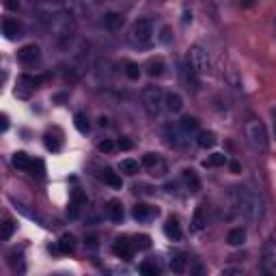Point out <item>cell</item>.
<instances>
[{"label": "cell", "mask_w": 276, "mask_h": 276, "mask_svg": "<svg viewBox=\"0 0 276 276\" xmlns=\"http://www.w3.org/2000/svg\"><path fill=\"white\" fill-rule=\"evenodd\" d=\"M97 149L101 151V153H112V151H115L117 149V145H115V142H112V140H101V142H97Z\"/></svg>", "instance_id": "cell-35"}, {"label": "cell", "mask_w": 276, "mask_h": 276, "mask_svg": "<svg viewBox=\"0 0 276 276\" xmlns=\"http://www.w3.org/2000/svg\"><path fill=\"white\" fill-rule=\"evenodd\" d=\"M142 106H145L147 110V115L149 117H158L160 115V110H162V104H164V93H162V89L160 87H145L142 89Z\"/></svg>", "instance_id": "cell-3"}, {"label": "cell", "mask_w": 276, "mask_h": 276, "mask_svg": "<svg viewBox=\"0 0 276 276\" xmlns=\"http://www.w3.org/2000/svg\"><path fill=\"white\" fill-rule=\"evenodd\" d=\"M145 71H147V76H151V78L162 76V71H164V60L162 58H149L147 65H145Z\"/></svg>", "instance_id": "cell-19"}, {"label": "cell", "mask_w": 276, "mask_h": 276, "mask_svg": "<svg viewBox=\"0 0 276 276\" xmlns=\"http://www.w3.org/2000/svg\"><path fill=\"white\" fill-rule=\"evenodd\" d=\"M74 125H76V130H78V132H82V134H87V132H89V119L82 115V112H78V115L74 117Z\"/></svg>", "instance_id": "cell-28"}, {"label": "cell", "mask_w": 276, "mask_h": 276, "mask_svg": "<svg viewBox=\"0 0 276 276\" xmlns=\"http://www.w3.org/2000/svg\"><path fill=\"white\" fill-rule=\"evenodd\" d=\"M244 134H246V140L248 145L254 149V151H268V134H265V128L261 121L257 119H248L246 125H244Z\"/></svg>", "instance_id": "cell-2"}, {"label": "cell", "mask_w": 276, "mask_h": 276, "mask_svg": "<svg viewBox=\"0 0 276 276\" xmlns=\"http://www.w3.org/2000/svg\"><path fill=\"white\" fill-rule=\"evenodd\" d=\"M261 268H263L265 274L276 276V240H268V242L263 244Z\"/></svg>", "instance_id": "cell-5"}, {"label": "cell", "mask_w": 276, "mask_h": 276, "mask_svg": "<svg viewBox=\"0 0 276 276\" xmlns=\"http://www.w3.org/2000/svg\"><path fill=\"white\" fill-rule=\"evenodd\" d=\"M132 248H134V242H130L128 238H119V240H115V244H112V252L121 259H130Z\"/></svg>", "instance_id": "cell-10"}, {"label": "cell", "mask_w": 276, "mask_h": 276, "mask_svg": "<svg viewBox=\"0 0 276 276\" xmlns=\"http://www.w3.org/2000/svg\"><path fill=\"white\" fill-rule=\"evenodd\" d=\"M87 246L89 248H97V238H87Z\"/></svg>", "instance_id": "cell-39"}, {"label": "cell", "mask_w": 276, "mask_h": 276, "mask_svg": "<svg viewBox=\"0 0 276 276\" xmlns=\"http://www.w3.org/2000/svg\"><path fill=\"white\" fill-rule=\"evenodd\" d=\"M3 35L7 37V39H17V37H22V24L17 22V19H13V17H5L3 19Z\"/></svg>", "instance_id": "cell-9"}, {"label": "cell", "mask_w": 276, "mask_h": 276, "mask_svg": "<svg viewBox=\"0 0 276 276\" xmlns=\"http://www.w3.org/2000/svg\"><path fill=\"white\" fill-rule=\"evenodd\" d=\"M132 216L138 222H151L160 216V209L153 205H147V203H138V205H134V209H132Z\"/></svg>", "instance_id": "cell-7"}, {"label": "cell", "mask_w": 276, "mask_h": 276, "mask_svg": "<svg viewBox=\"0 0 276 276\" xmlns=\"http://www.w3.org/2000/svg\"><path fill=\"white\" fill-rule=\"evenodd\" d=\"M177 125H179V130L183 132L186 136H194V134H199V121L194 119V117H183V119H179L177 121Z\"/></svg>", "instance_id": "cell-14"}, {"label": "cell", "mask_w": 276, "mask_h": 276, "mask_svg": "<svg viewBox=\"0 0 276 276\" xmlns=\"http://www.w3.org/2000/svg\"><path fill=\"white\" fill-rule=\"evenodd\" d=\"M229 166H231V171H233V173H240V164H238V162H231Z\"/></svg>", "instance_id": "cell-41"}, {"label": "cell", "mask_w": 276, "mask_h": 276, "mask_svg": "<svg viewBox=\"0 0 276 276\" xmlns=\"http://www.w3.org/2000/svg\"><path fill=\"white\" fill-rule=\"evenodd\" d=\"M7 7L9 9H17V3H13V0H7Z\"/></svg>", "instance_id": "cell-42"}, {"label": "cell", "mask_w": 276, "mask_h": 276, "mask_svg": "<svg viewBox=\"0 0 276 276\" xmlns=\"http://www.w3.org/2000/svg\"><path fill=\"white\" fill-rule=\"evenodd\" d=\"M171 270L175 272V274H181V272H186V257H175L171 261Z\"/></svg>", "instance_id": "cell-31"}, {"label": "cell", "mask_w": 276, "mask_h": 276, "mask_svg": "<svg viewBox=\"0 0 276 276\" xmlns=\"http://www.w3.org/2000/svg\"><path fill=\"white\" fill-rule=\"evenodd\" d=\"M164 235H166L168 240H173V242H179V240L183 238L177 218H168V220H166V224H164Z\"/></svg>", "instance_id": "cell-13"}, {"label": "cell", "mask_w": 276, "mask_h": 276, "mask_svg": "<svg viewBox=\"0 0 276 276\" xmlns=\"http://www.w3.org/2000/svg\"><path fill=\"white\" fill-rule=\"evenodd\" d=\"M104 181L108 183L110 188H115V190H119L121 186H123V181H121V175H119V173H112L110 168L104 171Z\"/></svg>", "instance_id": "cell-24"}, {"label": "cell", "mask_w": 276, "mask_h": 276, "mask_svg": "<svg viewBox=\"0 0 276 276\" xmlns=\"http://www.w3.org/2000/svg\"><path fill=\"white\" fill-rule=\"evenodd\" d=\"M123 22H125V19H123V15H121V13L110 11V13L104 15V26H106L108 30H121Z\"/></svg>", "instance_id": "cell-18"}, {"label": "cell", "mask_w": 276, "mask_h": 276, "mask_svg": "<svg viewBox=\"0 0 276 276\" xmlns=\"http://www.w3.org/2000/svg\"><path fill=\"white\" fill-rule=\"evenodd\" d=\"M233 199H235V205L240 207V211L252 222H259L265 214V203L261 199V194L257 190H252L248 186H240V188H233Z\"/></svg>", "instance_id": "cell-1"}, {"label": "cell", "mask_w": 276, "mask_h": 276, "mask_svg": "<svg viewBox=\"0 0 276 276\" xmlns=\"http://www.w3.org/2000/svg\"><path fill=\"white\" fill-rule=\"evenodd\" d=\"M153 37V19L151 17H140L134 24V39L140 44H149Z\"/></svg>", "instance_id": "cell-6"}, {"label": "cell", "mask_w": 276, "mask_h": 276, "mask_svg": "<svg viewBox=\"0 0 276 276\" xmlns=\"http://www.w3.org/2000/svg\"><path fill=\"white\" fill-rule=\"evenodd\" d=\"M166 136H168V142L171 145H177V147H183V145H188V138L183 132L179 130V125H168L166 128Z\"/></svg>", "instance_id": "cell-11"}, {"label": "cell", "mask_w": 276, "mask_h": 276, "mask_svg": "<svg viewBox=\"0 0 276 276\" xmlns=\"http://www.w3.org/2000/svg\"><path fill=\"white\" fill-rule=\"evenodd\" d=\"M205 216H203V209L201 207H197V211H194V218H192V231H203L205 229Z\"/></svg>", "instance_id": "cell-27"}, {"label": "cell", "mask_w": 276, "mask_h": 276, "mask_svg": "<svg viewBox=\"0 0 276 276\" xmlns=\"http://www.w3.org/2000/svg\"><path fill=\"white\" fill-rule=\"evenodd\" d=\"M117 147H119V149H125V151H128V149H132V142H130L128 138H121Z\"/></svg>", "instance_id": "cell-38"}, {"label": "cell", "mask_w": 276, "mask_h": 276, "mask_svg": "<svg viewBox=\"0 0 276 276\" xmlns=\"http://www.w3.org/2000/svg\"><path fill=\"white\" fill-rule=\"evenodd\" d=\"M74 248H76L74 235H63V238H60V242H58V250L67 254V252H74Z\"/></svg>", "instance_id": "cell-25"}, {"label": "cell", "mask_w": 276, "mask_h": 276, "mask_svg": "<svg viewBox=\"0 0 276 276\" xmlns=\"http://www.w3.org/2000/svg\"><path fill=\"white\" fill-rule=\"evenodd\" d=\"M216 142H218V138H216V134H214L211 130H203V132L197 134V145L201 149H211Z\"/></svg>", "instance_id": "cell-16"}, {"label": "cell", "mask_w": 276, "mask_h": 276, "mask_svg": "<svg viewBox=\"0 0 276 276\" xmlns=\"http://www.w3.org/2000/svg\"><path fill=\"white\" fill-rule=\"evenodd\" d=\"M188 19H192V13L186 11V13H183V22H188Z\"/></svg>", "instance_id": "cell-43"}, {"label": "cell", "mask_w": 276, "mask_h": 276, "mask_svg": "<svg viewBox=\"0 0 276 276\" xmlns=\"http://www.w3.org/2000/svg\"><path fill=\"white\" fill-rule=\"evenodd\" d=\"M188 65L194 69V74H207L209 71V54L205 48L192 46L188 50Z\"/></svg>", "instance_id": "cell-4"}, {"label": "cell", "mask_w": 276, "mask_h": 276, "mask_svg": "<svg viewBox=\"0 0 276 276\" xmlns=\"http://www.w3.org/2000/svg\"><path fill=\"white\" fill-rule=\"evenodd\" d=\"M13 231H15V222L7 218V220H5V224H3V240H5V242H7V240H11Z\"/></svg>", "instance_id": "cell-32"}, {"label": "cell", "mask_w": 276, "mask_h": 276, "mask_svg": "<svg viewBox=\"0 0 276 276\" xmlns=\"http://www.w3.org/2000/svg\"><path fill=\"white\" fill-rule=\"evenodd\" d=\"M274 136H276V117H274Z\"/></svg>", "instance_id": "cell-45"}, {"label": "cell", "mask_w": 276, "mask_h": 276, "mask_svg": "<svg viewBox=\"0 0 276 276\" xmlns=\"http://www.w3.org/2000/svg\"><path fill=\"white\" fill-rule=\"evenodd\" d=\"M106 214H108V218L112 220V222H121L123 220V205H121V201H117V199H112V201H108L106 203Z\"/></svg>", "instance_id": "cell-12"}, {"label": "cell", "mask_w": 276, "mask_h": 276, "mask_svg": "<svg viewBox=\"0 0 276 276\" xmlns=\"http://www.w3.org/2000/svg\"><path fill=\"white\" fill-rule=\"evenodd\" d=\"M224 164H229V160H227L224 153H211V156L203 162V166H207V168H211V166H224Z\"/></svg>", "instance_id": "cell-23"}, {"label": "cell", "mask_w": 276, "mask_h": 276, "mask_svg": "<svg viewBox=\"0 0 276 276\" xmlns=\"http://www.w3.org/2000/svg\"><path fill=\"white\" fill-rule=\"evenodd\" d=\"M164 104H166V108L171 112H181L183 110V97L179 93H168L164 97Z\"/></svg>", "instance_id": "cell-20"}, {"label": "cell", "mask_w": 276, "mask_h": 276, "mask_svg": "<svg viewBox=\"0 0 276 276\" xmlns=\"http://www.w3.org/2000/svg\"><path fill=\"white\" fill-rule=\"evenodd\" d=\"M140 272L145 274V276H158V274H160V268H158L156 263L145 261V263H140Z\"/></svg>", "instance_id": "cell-29"}, {"label": "cell", "mask_w": 276, "mask_h": 276, "mask_svg": "<svg viewBox=\"0 0 276 276\" xmlns=\"http://www.w3.org/2000/svg\"><path fill=\"white\" fill-rule=\"evenodd\" d=\"M119 171L123 173V175H130V177H134L136 173L140 171V164L136 160H132V158H125V160H121V164H119Z\"/></svg>", "instance_id": "cell-21"}, {"label": "cell", "mask_w": 276, "mask_h": 276, "mask_svg": "<svg viewBox=\"0 0 276 276\" xmlns=\"http://www.w3.org/2000/svg\"><path fill=\"white\" fill-rule=\"evenodd\" d=\"M149 173H151L153 177H164L166 173H168V166H166V162H164V160H160L156 166H153V168H149Z\"/></svg>", "instance_id": "cell-30"}, {"label": "cell", "mask_w": 276, "mask_h": 276, "mask_svg": "<svg viewBox=\"0 0 276 276\" xmlns=\"http://www.w3.org/2000/svg\"><path fill=\"white\" fill-rule=\"evenodd\" d=\"M33 158L28 156V153H24V151H17V153H13V166L15 168H19V171H28L30 173V168H33Z\"/></svg>", "instance_id": "cell-17"}, {"label": "cell", "mask_w": 276, "mask_h": 276, "mask_svg": "<svg viewBox=\"0 0 276 276\" xmlns=\"http://www.w3.org/2000/svg\"><path fill=\"white\" fill-rule=\"evenodd\" d=\"M60 145H63V138H60L58 134H52V132H48V134H46V147H48L50 151H58Z\"/></svg>", "instance_id": "cell-26"}, {"label": "cell", "mask_w": 276, "mask_h": 276, "mask_svg": "<svg viewBox=\"0 0 276 276\" xmlns=\"http://www.w3.org/2000/svg\"><path fill=\"white\" fill-rule=\"evenodd\" d=\"M71 199H74V203L80 207V205H84V203H87V194L82 190H74V192H71Z\"/></svg>", "instance_id": "cell-36"}, {"label": "cell", "mask_w": 276, "mask_h": 276, "mask_svg": "<svg viewBox=\"0 0 276 276\" xmlns=\"http://www.w3.org/2000/svg\"><path fill=\"white\" fill-rule=\"evenodd\" d=\"M46 3H65V0H46Z\"/></svg>", "instance_id": "cell-44"}, {"label": "cell", "mask_w": 276, "mask_h": 276, "mask_svg": "<svg viewBox=\"0 0 276 276\" xmlns=\"http://www.w3.org/2000/svg\"><path fill=\"white\" fill-rule=\"evenodd\" d=\"M134 246L136 248H149L151 246V238H149V235H136V238H134Z\"/></svg>", "instance_id": "cell-34"}, {"label": "cell", "mask_w": 276, "mask_h": 276, "mask_svg": "<svg viewBox=\"0 0 276 276\" xmlns=\"http://www.w3.org/2000/svg\"><path fill=\"white\" fill-rule=\"evenodd\" d=\"M181 179H183V183H186V188L190 190V192H199L201 190V179H199V175L194 173L192 168H186L181 173Z\"/></svg>", "instance_id": "cell-15"}, {"label": "cell", "mask_w": 276, "mask_h": 276, "mask_svg": "<svg viewBox=\"0 0 276 276\" xmlns=\"http://www.w3.org/2000/svg\"><path fill=\"white\" fill-rule=\"evenodd\" d=\"M125 76H128L130 80H138V78H140V67H138L136 63H128V65H125Z\"/></svg>", "instance_id": "cell-33"}, {"label": "cell", "mask_w": 276, "mask_h": 276, "mask_svg": "<svg viewBox=\"0 0 276 276\" xmlns=\"http://www.w3.org/2000/svg\"><path fill=\"white\" fill-rule=\"evenodd\" d=\"M160 39H162V44H168L171 41V28H166V26L162 28V37Z\"/></svg>", "instance_id": "cell-37"}, {"label": "cell", "mask_w": 276, "mask_h": 276, "mask_svg": "<svg viewBox=\"0 0 276 276\" xmlns=\"http://www.w3.org/2000/svg\"><path fill=\"white\" fill-rule=\"evenodd\" d=\"M39 56H41V52H39V48L35 44L22 46V48H19V52H17L19 63H24V65H35L39 60Z\"/></svg>", "instance_id": "cell-8"}, {"label": "cell", "mask_w": 276, "mask_h": 276, "mask_svg": "<svg viewBox=\"0 0 276 276\" xmlns=\"http://www.w3.org/2000/svg\"><path fill=\"white\" fill-rule=\"evenodd\" d=\"M227 242L231 244V246H242V244L246 242V231H244L242 227L231 229L229 235H227Z\"/></svg>", "instance_id": "cell-22"}, {"label": "cell", "mask_w": 276, "mask_h": 276, "mask_svg": "<svg viewBox=\"0 0 276 276\" xmlns=\"http://www.w3.org/2000/svg\"><path fill=\"white\" fill-rule=\"evenodd\" d=\"M7 128H9V117L3 115V132H7Z\"/></svg>", "instance_id": "cell-40"}]
</instances>
